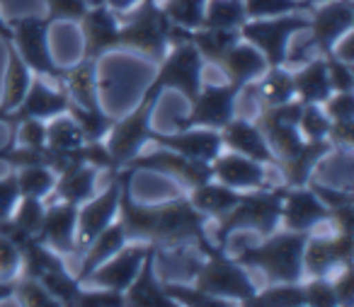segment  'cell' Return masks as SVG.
Segmentation results:
<instances>
[{"mask_svg":"<svg viewBox=\"0 0 354 307\" xmlns=\"http://www.w3.org/2000/svg\"><path fill=\"white\" fill-rule=\"evenodd\" d=\"M122 179L119 191V223H122L127 239L131 242H151L156 247H185L194 244L199 254H212L216 247L207 232L209 215L197 210L189 199H172L160 206H138L129 191V177L131 170L122 167L117 170Z\"/></svg>","mask_w":354,"mask_h":307,"instance_id":"obj_1","label":"cell"},{"mask_svg":"<svg viewBox=\"0 0 354 307\" xmlns=\"http://www.w3.org/2000/svg\"><path fill=\"white\" fill-rule=\"evenodd\" d=\"M310 232L274 230L257 244L241 249L236 261L245 268H260L272 283H299L304 278V247Z\"/></svg>","mask_w":354,"mask_h":307,"instance_id":"obj_2","label":"cell"},{"mask_svg":"<svg viewBox=\"0 0 354 307\" xmlns=\"http://www.w3.org/2000/svg\"><path fill=\"white\" fill-rule=\"evenodd\" d=\"M284 194H286L284 184L241 191L236 206L218 218L216 232H214L212 242L216 244V247L226 249L228 237H231L236 230H255L262 237L274 232V230H279Z\"/></svg>","mask_w":354,"mask_h":307,"instance_id":"obj_3","label":"cell"},{"mask_svg":"<svg viewBox=\"0 0 354 307\" xmlns=\"http://www.w3.org/2000/svg\"><path fill=\"white\" fill-rule=\"evenodd\" d=\"M124 25H119L117 49H133L160 61L170 49L172 22L158 6V0H138L131 10L122 12Z\"/></svg>","mask_w":354,"mask_h":307,"instance_id":"obj_4","label":"cell"},{"mask_svg":"<svg viewBox=\"0 0 354 307\" xmlns=\"http://www.w3.org/2000/svg\"><path fill=\"white\" fill-rule=\"evenodd\" d=\"M192 286L214 297L228 300L231 305L233 302L248 305V300L257 293L245 266L228 257L226 249H216V252L207 254L204 261H197L192 271Z\"/></svg>","mask_w":354,"mask_h":307,"instance_id":"obj_5","label":"cell"},{"mask_svg":"<svg viewBox=\"0 0 354 307\" xmlns=\"http://www.w3.org/2000/svg\"><path fill=\"white\" fill-rule=\"evenodd\" d=\"M308 27V10L286 12L277 17H262V20H245L238 27L243 41H250L255 49L262 51L270 66H286L289 61V39Z\"/></svg>","mask_w":354,"mask_h":307,"instance_id":"obj_6","label":"cell"},{"mask_svg":"<svg viewBox=\"0 0 354 307\" xmlns=\"http://www.w3.org/2000/svg\"><path fill=\"white\" fill-rule=\"evenodd\" d=\"M160 61V70L148 85V90L162 95V90L172 88L192 102L204 83V59L199 56V51L189 41H180V44H172V49H167V54Z\"/></svg>","mask_w":354,"mask_h":307,"instance_id":"obj_7","label":"cell"},{"mask_svg":"<svg viewBox=\"0 0 354 307\" xmlns=\"http://www.w3.org/2000/svg\"><path fill=\"white\" fill-rule=\"evenodd\" d=\"M158 97H160V95L146 90V95H143V99L138 102V107L133 109L131 114H127L124 119L114 121L112 128H109L107 150H109V155L114 157V162L119 165V170H122L133 155H138L141 148L151 141V133H153L151 114H153V109H156Z\"/></svg>","mask_w":354,"mask_h":307,"instance_id":"obj_8","label":"cell"},{"mask_svg":"<svg viewBox=\"0 0 354 307\" xmlns=\"http://www.w3.org/2000/svg\"><path fill=\"white\" fill-rule=\"evenodd\" d=\"M241 92L243 88L236 83H228V85L202 83L197 97L192 99V112L183 121H177V131H183V128H214V131H221L236 117Z\"/></svg>","mask_w":354,"mask_h":307,"instance_id":"obj_9","label":"cell"},{"mask_svg":"<svg viewBox=\"0 0 354 307\" xmlns=\"http://www.w3.org/2000/svg\"><path fill=\"white\" fill-rule=\"evenodd\" d=\"M49 25L51 22L46 17H22V20L10 22L12 46L35 75L61 80L64 68H59L49 54Z\"/></svg>","mask_w":354,"mask_h":307,"instance_id":"obj_10","label":"cell"},{"mask_svg":"<svg viewBox=\"0 0 354 307\" xmlns=\"http://www.w3.org/2000/svg\"><path fill=\"white\" fill-rule=\"evenodd\" d=\"M354 25V8L352 0H328L308 10V27L310 46L315 54L325 56L335 51V44L352 30Z\"/></svg>","mask_w":354,"mask_h":307,"instance_id":"obj_11","label":"cell"},{"mask_svg":"<svg viewBox=\"0 0 354 307\" xmlns=\"http://www.w3.org/2000/svg\"><path fill=\"white\" fill-rule=\"evenodd\" d=\"M124 167L131 172L133 170L160 172V175H167V177H172V179L183 181L189 189L212 179V162L192 160V157L180 155V152L167 150V148H158L156 152H138V155H133Z\"/></svg>","mask_w":354,"mask_h":307,"instance_id":"obj_12","label":"cell"},{"mask_svg":"<svg viewBox=\"0 0 354 307\" xmlns=\"http://www.w3.org/2000/svg\"><path fill=\"white\" fill-rule=\"evenodd\" d=\"M119 191H122V179L117 170L112 172V184L97 196H90L88 201L78 206V225H75V254H83V249L117 220L119 210Z\"/></svg>","mask_w":354,"mask_h":307,"instance_id":"obj_13","label":"cell"},{"mask_svg":"<svg viewBox=\"0 0 354 307\" xmlns=\"http://www.w3.org/2000/svg\"><path fill=\"white\" fill-rule=\"evenodd\" d=\"M151 242H133L124 244L117 254L102 261L88 278L83 286H100V288H112V290H127L129 283L136 278L138 268H141L143 259H146Z\"/></svg>","mask_w":354,"mask_h":307,"instance_id":"obj_14","label":"cell"},{"mask_svg":"<svg viewBox=\"0 0 354 307\" xmlns=\"http://www.w3.org/2000/svg\"><path fill=\"white\" fill-rule=\"evenodd\" d=\"M68 104H71V97L68 92L64 90H51L49 85L41 83V75L32 78V85L27 90L25 99L3 119V123H8L10 128H15L20 121L25 119H54L59 114H66L68 112Z\"/></svg>","mask_w":354,"mask_h":307,"instance_id":"obj_15","label":"cell"},{"mask_svg":"<svg viewBox=\"0 0 354 307\" xmlns=\"http://www.w3.org/2000/svg\"><path fill=\"white\" fill-rule=\"evenodd\" d=\"M75 225H78V204L59 199L44 208L37 239L56 254H75Z\"/></svg>","mask_w":354,"mask_h":307,"instance_id":"obj_16","label":"cell"},{"mask_svg":"<svg viewBox=\"0 0 354 307\" xmlns=\"http://www.w3.org/2000/svg\"><path fill=\"white\" fill-rule=\"evenodd\" d=\"M330 208L310 191V186H286L281 204V225L294 232H310L315 225L328 220Z\"/></svg>","mask_w":354,"mask_h":307,"instance_id":"obj_17","label":"cell"},{"mask_svg":"<svg viewBox=\"0 0 354 307\" xmlns=\"http://www.w3.org/2000/svg\"><path fill=\"white\" fill-rule=\"evenodd\" d=\"M80 30H83V59H102L107 51L117 49L119 37V20L114 10L107 6H90L85 15L80 17Z\"/></svg>","mask_w":354,"mask_h":307,"instance_id":"obj_18","label":"cell"},{"mask_svg":"<svg viewBox=\"0 0 354 307\" xmlns=\"http://www.w3.org/2000/svg\"><path fill=\"white\" fill-rule=\"evenodd\" d=\"M267 165L250 157L241 155V152H218L212 160V179L221 181V184L231 186L236 191L248 189H260L267 186Z\"/></svg>","mask_w":354,"mask_h":307,"instance_id":"obj_19","label":"cell"},{"mask_svg":"<svg viewBox=\"0 0 354 307\" xmlns=\"http://www.w3.org/2000/svg\"><path fill=\"white\" fill-rule=\"evenodd\" d=\"M151 141H156L158 148H167V150L204 162H212L223 150L221 133L214 128H183L175 133H151Z\"/></svg>","mask_w":354,"mask_h":307,"instance_id":"obj_20","label":"cell"},{"mask_svg":"<svg viewBox=\"0 0 354 307\" xmlns=\"http://www.w3.org/2000/svg\"><path fill=\"white\" fill-rule=\"evenodd\" d=\"M218 133H221L223 148H228V150L241 152V155L262 162V165H277V157L272 152L270 143L250 119L233 117Z\"/></svg>","mask_w":354,"mask_h":307,"instance_id":"obj_21","label":"cell"},{"mask_svg":"<svg viewBox=\"0 0 354 307\" xmlns=\"http://www.w3.org/2000/svg\"><path fill=\"white\" fill-rule=\"evenodd\" d=\"M153 261H156V244H151L146 259H143L141 268H138L136 278L129 283V288L124 290L127 305L136 307H177V302L162 288V281L153 271Z\"/></svg>","mask_w":354,"mask_h":307,"instance_id":"obj_22","label":"cell"},{"mask_svg":"<svg viewBox=\"0 0 354 307\" xmlns=\"http://www.w3.org/2000/svg\"><path fill=\"white\" fill-rule=\"evenodd\" d=\"M241 41H236L216 66L228 75V83H236L241 88H245V85L255 83L270 68V63L262 56V51L255 49L250 41H245V44H241Z\"/></svg>","mask_w":354,"mask_h":307,"instance_id":"obj_23","label":"cell"},{"mask_svg":"<svg viewBox=\"0 0 354 307\" xmlns=\"http://www.w3.org/2000/svg\"><path fill=\"white\" fill-rule=\"evenodd\" d=\"M291 78H294L296 99L304 104H323L333 92L328 68H325V56L313 54L310 59H306V63L296 73H291Z\"/></svg>","mask_w":354,"mask_h":307,"instance_id":"obj_24","label":"cell"},{"mask_svg":"<svg viewBox=\"0 0 354 307\" xmlns=\"http://www.w3.org/2000/svg\"><path fill=\"white\" fill-rule=\"evenodd\" d=\"M333 150V143L328 138H320V141H308L306 138L304 146L289 157V160H281L279 167L284 172V186H306L310 179V172L313 167L323 160L328 152Z\"/></svg>","mask_w":354,"mask_h":307,"instance_id":"obj_25","label":"cell"},{"mask_svg":"<svg viewBox=\"0 0 354 307\" xmlns=\"http://www.w3.org/2000/svg\"><path fill=\"white\" fill-rule=\"evenodd\" d=\"M127 242L129 239H127V232H124L122 223H119V220L109 223L107 228H104L102 232H100L97 237H95L93 242L83 249V264H80L78 273H75V278H78L80 286H83V281L100 266V264L107 261L112 254H117Z\"/></svg>","mask_w":354,"mask_h":307,"instance_id":"obj_26","label":"cell"},{"mask_svg":"<svg viewBox=\"0 0 354 307\" xmlns=\"http://www.w3.org/2000/svg\"><path fill=\"white\" fill-rule=\"evenodd\" d=\"M97 167L85 165V162H71L64 172L56 175V196L61 201H71V204H83L95 194V177H97Z\"/></svg>","mask_w":354,"mask_h":307,"instance_id":"obj_27","label":"cell"},{"mask_svg":"<svg viewBox=\"0 0 354 307\" xmlns=\"http://www.w3.org/2000/svg\"><path fill=\"white\" fill-rule=\"evenodd\" d=\"M243 90L252 92L260 99L262 107H272V104H281L294 99V78L291 70H286V66H270L255 83L245 85Z\"/></svg>","mask_w":354,"mask_h":307,"instance_id":"obj_28","label":"cell"},{"mask_svg":"<svg viewBox=\"0 0 354 307\" xmlns=\"http://www.w3.org/2000/svg\"><path fill=\"white\" fill-rule=\"evenodd\" d=\"M8 56H10V63H8V73H6V90H3V99H0V123L17 104L25 99L27 90L32 85V68L20 59V54L15 51L12 41H8Z\"/></svg>","mask_w":354,"mask_h":307,"instance_id":"obj_29","label":"cell"},{"mask_svg":"<svg viewBox=\"0 0 354 307\" xmlns=\"http://www.w3.org/2000/svg\"><path fill=\"white\" fill-rule=\"evenodd\" d=\"M238 194H241V191L231 189V186L221 184V181H216V179H209V181H204V184L189 189V204L197 210H202L204 215H209V218H212V215L214 218H221L223 213H228V210L236 206Z\"/></svg>","mask_w":354,"mask_h":307,"instance_id":"obj_30","label":"cell"},{"mask_svg":"<svg viewBox=\"0 0 354 307\" xmlns=\"http://www.w3.org/2000/svg\"><path fill=\"white\" fill-rule=\"evenodd\" d=\"M185 41L194 46L199 51L204 61L218 63L223 59L228 49L236 41H241L238 30H216V27H199V30H187L185 32Z\"/></svg>","mask_w":354,"mask_h":307,"instance_id":"obj_31","label":"cell"},{"mask_svg":"<svg viewBox=\"0 0 354 307\" xmlns=\"http://www.w3.org/2000/svg\"><path fill=\"white\" fill-rule=\"evenodd\" d=\"M61 80H66V92H68L71 102L80 104V107H100L93 59H83L73 68H64V78Z\"/></svg>","mask_w":354,"mask_h":307,"instance_id":"obj_32","label":"cell"},{"mask_svg":"<svg viewBox=\"0 0 354 307\" xmlns=\"http://www.w3.org/2000/svg\"><path fill=\"white\" fill-rule=\"evenodd\" d=\"M337 261H335L333 244H330V235H308L304 247V273L310 276H333L337 271Z\"/></svg>","mask_w":354,"mask_h":307,"instance_id":"obj_33","label":"cell"},{"mask_svg":"<svg viewBox=\"0 0 354 307\" xmlns=\"http://www.w3.org/2000/svg\"><path fill=\"white\" fill-rule=\"evenodd\" d=\"M66 114L75 121L83 141H102L114 123V119L107 117L100 107H80V104L71 102Z\"/></svg>","mask_w":354,"mask_h":307,"instance_id":"obj_34","label":"cell"},{"mask_svg":"<svg viewBox=\"0 0 354 307\" xmlns=\"http://www.w3.org/2000/svg\"><path fill=\"white\" fill-rule=\"evenodd\" d=\"M248 20L243 0H207L202 27L216 30H238Z\"/></svg>","mask_w":354,"mask_h":307,"instance_id":"obj_35","label":"cell"},{"mask_svg":"<svg viewBox=\"0 0 354 307\" xmlns=\"http://www.w3.org/2000/svg\"><path fill=\"white\" fill-rule=\"evenodd\" d=\"M17 184H20V196H35V199H46L54 194L56 175L44 165H30L15 170Z\"/></svg>","mask_w":354,"mask_h":307,"instance_id":"obj_36","label":"cell"},{"mask_svg":"<svg viewBox=\"0 0 354 307\" xmlns=\"http://www.w3.org/2000/svg\"><path fill=\"white\" fill-rule=\"evenodd\" d=\"M248 305L260 307H301L304 305V286L299 283H274L265 290L255 293Z\"/></svg>","mask_w":354,"mask_h":307,"instance_id":"obj_37","label":"cell"},{"mask_svg":"<svg viewBox=\"0 0 354 307\" xmlns=\"http://www.w3.org/2000/svg\"><path fill=\"white\" fill-rule=\"evenodd\" d=\"M160 8L172 25L183 30H199L204 22L207 0H162Z\"/></svg>","mask_w":354,"mask_h":307,"instance_id":"obj_38","label":"cell"},{"mask_svg":"<svg viewBox=\"0 0 354 307\" xmlns=\"http://www.w3.org/2000/svg\"><path fill=\"white\" fill-rule=\"evenodd\" d=\"M39 281L44 283L46 290H49L51 295L61 302V307H64V305L73 307L75 302H78L80 288H83V286L78 283V278L71 276V273L66 271V266H59V268H54V271H46Z\"/></svg>","mask_w":354,"mask_h":307,"instance_id":"obj_39","label":"cell"},{"mask_svg":"<svg viewBox=\"0 0 354 307\" xmlns=\"http://www.w3.org/2000/svg\"><path fill=\"white\" fill-rule=\"evenodd\" d=\"M165 293L177 302V305H187V307H228L231 302L221 300V297H214L209 293L199 290L192 283H162Z\"/></svg>","mask_w":354,"mask_h":307,"instance_id":"obj_40","label":"cell"},{"mask_svg":"<svg viewBox=\"0 0 354 307\" xmlns=\"http://www.w3.org/2000/svg\"><path fill=\"white\" fill-rule=\"evenodd\" d=\"M80 143H85V141H83V136H80L75 121L68 114H59V117H54V123L46 126V146L49 148H56V150H73Z\"/></svg>","mask_w":354,"mask_h":307,"instance_id":"obj_41","label":"cell"},{"mask_svg":"<svg viewBox=\"0 0 354 307\" xmlns=\"http://www.w3.org/2000/svg\"><path fill=\"white\" fill-rule=\"evenodd\" d=\"M248 20H262V17H277L296 10H310L313 6L304 0H243Z\"/></svg>","mask_w":354,"mask_h":307,"instance_id":"obj_42","label":"cell"},{"mask_svg":"<svg viewBox=\"0 0 354 307\" xmlns=\"http://www.w3.org/2000/svg\"><path fill=\"white\" fill-rule=\"evenodd\" d=\"M12 295H17V300L22 305H32V307H61V302L51 295L44 288V283L39 278H15V290Z\"/></svg>","mask_w":354,"mask_h":307,"instance_id":"obj_43","label":"cell"},{"mask_svg":"<svg viewBox=\"0 0 354 307\" xmlns=\"http://www.w3.org/2000/svg\"><path fill=\"white\" fill-rule=\"evenodd\" d=\"M44 199H35V196H20L15 210H12V223L17 225L20 230L30 235H37L41 225V218H44Z\"/></svg>","mask_w":354,"mask_h":307,"instance_id":"obj_44","label":"cell"},{"mask_svg":"<svg viewBox=\"0 0 354 307\" xmlns=\"http://www.w3.org/2000/svg\"><path fill=\"white\" fill-rule=\"evenodd\" d=\"M299 131L308 141H320V138H328L330 131V117L318 107V104H304L299 117Z\"/></svg>","mask_w":354,"mask_h":307,"instance_id":"obj_45","label":"cell"},{"mask_svg":"<svg viewBox=\"0 0 354 307\" xmlns=\"http://www.w3.org/2000/svg\"><path fill=\"white\" fill-rule=\"evenodd\" d=\"M304 286V305L310 307H337V295L330 276H310L308 283Z\"/></svg>","mask_w":354,"mask_h":307,"instance_id":"obj_46","label":"cell"},{"mask_svg":"<svg viewBox=\"0 0 354 307\" xmlns=\"http://www.w3.org/2000/svg\"><path fill=\"white\" fill-rule=\"evenodd\" d=\"M325 68H328V80L333 92H352L354 73L347 61H342L339 56H335V51H330V54H325Z\"/></svg>","mask_w":354,"mask_h":307,"instance_id":"obj_47","label":"cell"},{"mask_svg":"<svg viewBox=\"0 0 354 307\" xmlns=\"http://www.w3.org/2000/svg\"><path fill=\"white\" fill-rule=\"evenodd\" d=\"M12 143L30 148H44L46 146V126L41 119H25L12 128Z\"/></svg>","mask_w":354,"mask_h":307,"instance_id":"obj_48","label":"cell"},{"mask_svg":"<svg viewBox=\"0 0 354 307\" xmlns=\"http://www.w3.org/2000/svg\"><path fill=\"white\" fill-rule=\"evenodd\" d=\"M97 290H85L80 288V295L75 305L83 307H122L127 305V297H124L122 290H112V288H100L95 286Z\"/></svg>","mask_w":354,"mask_h":307,"instance_id":"obj_49","label":"cell"},{"mask_svg":"<svg viewBox=\"0 0 354 307\" xmlns=\"http://www.w3.org/2000/svg\"><path fill=\"white\" fill-rule=\"evenodd\" d=\"M46 3V20L56 22V20H68V22H78L80 17L88 10V3L85 0H44Z\"/></svg>","mask_w":354,"mask_h":307,"instance_id":"obj_50","label":"cell"},{"mask_svg":"<svg viewBox=\"0 0 354 307\" xmlns=\"http://www.w3.org/2000/svg\"><path fill=\"white\" fill-rule=\"evenodd\" d=\"M323 112L330 121H354V92H330L323 102Z\"/></svg>","mask_w":354,"mask_h":307,"instance_id":"obj_51","label":"cell"},{"mask_svg":"<svg viewBox=\"0 0 354 307\" xmlns=\"http://www.w3.org/2000/svg\"><path fill=\"white\" fill-rule=\"evenodd\" d=\"M20 271V249L10 237L0 235V281H10Z\"/></svg>","mask_w":354,"mask_h":307,"instance_id":"obj_52","label":"cell"},{"mask_svg":"<svg viewBox=\"0 0 354 307\" xmlns=\"http://www.w3.org/2000/svg\"><path fill=\"white\" fill-rule=\"evenodd\" d=\"M335 273L337 276H330V281H333L335 295H337V305H354V266L347 264Z\"/></svg>","mask_w":354,"mask_h":307,"instance_id":"obj_53","label":"cell"},{"mask_svg":"<svg viewBox=\"0 0 354 307\" xmlns=\"http://www.w3.org/2000/svg\"><path fill=\"white\" fill-rule=\"evenodd\" d=\"M17 201H20V184H17V175L12 172L6 179H0V220L10 218Z\"/></svg>","mask_w":354,"mask_h":307,"instance_id":"obj_54","label":"cell"},{"mask_svg":"<svg viewBox=\"0 0 354 307\" xmlns=\"http://www.w3.org/2000/svg\"><path fill=\"white\" fill-rule=\"evenodd\" d=\"M325 223L333 225L335 232H352L354 230V201L330 208L328 220H325Z\"/></svg>","mask_w":354,"mask_h":307,"instance_id":"obj_55","label":"cell"},{"mask_svg":"<svg viewBox=\"0 0 354 307\" xmlns=\"http://www.w3.org/2000/svg\"><path fill=\"white\" fill-rule=\"evenodd\" d=\"M328 141L333 148H349L354 143V121H330Z\"/></svg>","mask_w":354,"mask_h":307,"instance_id":"obj_56","label":"cell"},{"mask_svg":"<svg viewBox=\"0 0 354 307\" xmlns=\"http://www.w3.org/2000/svg\"><path fill=\"white\" fill-rule=\"evenodd\" d=\"M308 186H310V191H313V194L318 196V199L323 201L325 206H328V208H335V206H342V204H349V201H354L349 191H335V189H328V186L315 184V181H310V179H308Z\"/></svg>","mask_w":354,"mask_h":307,"instance_id":"obj_57","label":"cell"},{"mask_svg":"<svg viewBox=\"0 0 354 307\" xmlns=\"http://www.w3.org/2000/svg\"><path fill=\"white\" fill-rule=\"evenodd\" d=\"M138 0H104V6L109 8V10H114V12H127V10H131L133 6H136Z\"/></svg>","mask_w":354,"mask_h":307,"instance_id":"obj_58","label":"cell"},{"mask_svg":"<svg viewBox=\"0 0 354 307\" xmlns=\"http://www.w3.org/2000/svg\"><path fill=\"white\" fill-rule=\"evenodd\" d=\"M12 290H15V278H10V281H0V300L12 297Z\"/></svg>","mask_w":354,"mask_h":307,"instance_id":"obj_59","label":"cell"},{"mask_svg":"<svg viewBox=\"0 0 354 307\" xmlns=\"http://www.w3.org/2000/svg\"><path fill=\"white\" fill-rule=\"evenodd\" d=\"M0 39L6 41H12V27H10V22H6L3 17H0Z\"/></svg>","mask_w":354,"mask_h":307,"instance_id":"obj_60","label":"cell"},{"mask_svg":"<svg viewBox=\"0 0 354 307\" xmlns=\"http://www.w3.org/2000/svg\"><path fill=\"white\" fill-rule=\"evenodd\" d=\"M304 3H308V6H320V3H328V0H304Z\"/></svg>","mask_w":354,"mask_h":307,"instance_id":"obj_61","label":"cell"},{"mask_svg":"<svg viewBox=\"0 0 354 307\" xmlns=\"http://www.w3.org/2000/svg\"><path fill=\"white\" fill-rule=\"evenodd\" d=\"M85 3H88V6H102L104 0H85Z\"/></svg>","mask_w":354,"mask_h":307,"instance_id":"obj_62","label":"cell"}]
</instances>
